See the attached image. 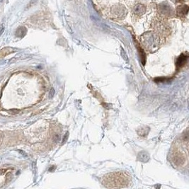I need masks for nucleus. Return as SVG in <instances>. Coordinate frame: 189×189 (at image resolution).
Segmentation results:
<instances>
[{
  "instance_id": "nucleus-1",
  "label": "nucleus",
  "mask_w": 189,
  "mask_h": 189,
  "mask_svg": "<svg viewBox=\"0 0 189 189\" xmlns=\"http://www.w3.org/2000/svg\"><path fill=\"white\" fill-rule=\"evenodd\" d=\"M13 51V49L11 48H4L2 50H0V58H3L7 55L11 53Z\"/></svg>"
},
{
  "instance_id": "nucleus-2",
  "label": "nucleus",
  "mask_w": 189,
  "mask_h": 189,
  "mask_svg": "<svg viewBox=\"0 0 189 189\" xmlns=\"http://www.w3.org/2000/svg\"><path fill=\"white\" fill-rule=\"evenodd\" d=\"M54 92H55L54 89H51V91H50V98L52 97V96L54 95Z\"/></svg>"
}]
</instances>
